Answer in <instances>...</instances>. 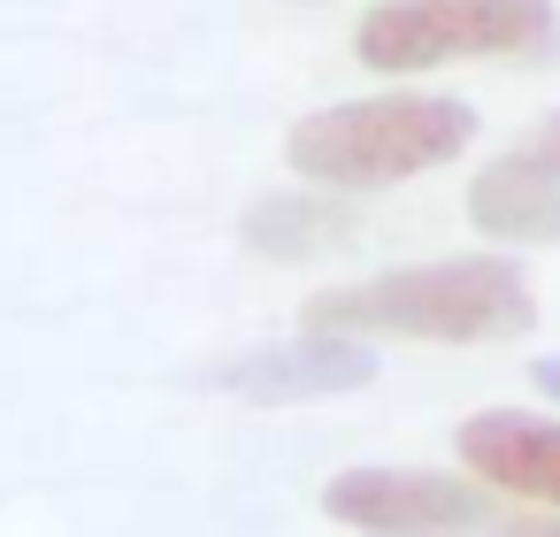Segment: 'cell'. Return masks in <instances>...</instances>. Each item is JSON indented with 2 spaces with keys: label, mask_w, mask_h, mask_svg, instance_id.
Instances as JSON below:
<instances>
[{
  "label": "cell",
  "mask_w": 560,
  "mask_h": 537,
  "mask_svg": "<svg viewBox=\"0 0 560 537\" xmlns=\"http://www.w3.org/2000/svg\"><path fill=\"white\" fill-rule=\"evenodd\" d=\"M560 47V0H376L353 24V55L376 78H422L445 62H537Z\"/></svg>",
  "instance_id": "3"
},
{
  "label": "cell",
  "mask_w": 560,
  "mask_h": 537,
  "mask_svg": "<svg viewBox=\"0 0 560 537\" xmlns=\"http://www.w3.org/2000/svg\"><path fill=\"white\" fill-rule=\"evenodd\" d=\"M468 147H476V108L460 93H369L300 116L284 131V170L338 192H384L460 162Z\"/></svg>",
  "instance_id": "2"
},
{
  "label": "cell",
  "mask_w": 560,
  "mask_h": 537,
  "mask_svg": "<svg viewBox=\"0 0 560 537\" xmlns=\"http://www.w3.org/2000/svg\"><path fill=\"white\" fill-rule=\"evenodd\" d=\"M453 460L468 476H483L499 499L545 506L560 514V422L529 415V407H476L453 430Z\"/></svg>",
  "instance_id": "7"
},
{
  "label": "cell",
  "mask_w": 560,
  "mask_h": 537,
  "mask_svg": "<svg viewBox=\"0 0 560 537\" xmlns=\"http://www.w3.org/2000/svg\"><path fill=\"white\" fill-rule=\"evenodd\" d=\"M468 223L483 238H514V246L560 238V108L537 116L506 154H491L468 177Z\"/></svg>",
  "instance_id": "6"
},
{
  "label": "cell",
  "mask_w": 560,
  "mask_h": 537,
  "mask_svg": "<svg viewBox=\"0 0 560 537\" xmlns=\"http://www.w3.org/2000/svg\"><path fill=\"white\" fill-rule=\"evenodd\" d=\"M529 392H537L545 407H560V353H545V361H529Z\"/></svg>",
  "instance_id": "9"
},
{
  "label": "cell",
  "mask_w": 560,
  "mask_h": 537,
  "mask_svg": "<svg viewBox=\"0 0 560 537\" xmlns=\"http://www.w3.org/2000/svg\"><path fill=\"white\" fill-rule=\"evenodd\" d=\"M300 323L353 338H415V346H499L537 323V292L514 254H445V261H399L330 284L307 300Z\"/></svg>",
  "instance_id": "1"
},
{
  "label": "cell",
  "mask_w": 560,
  "mask_h": 537,
  "mask_svg": "<svg viewBox=\"0 0 560 537\" xmlns=\"http://www.w3.org/2000/svg\"><path fill=\"white\" fill-rule=\"evenodd\" d=\"M200 384H208V392H231V399H254V407H307V399L369 392V384H376V353H369V338H353V330H315V323H300L292 338H269V346H246V353L215 361Z\"/></svg>",
  "instance_id": "5"
},
{
  "label": "cell",
  "mask_w": 560,
  "mask_h": 537,
  "mask_svg": "<svg viewBox=\"0 0 560 537\" xmlns=\"http://www.w3.org/2000/svg\"><path fill=\"white\" fill-rule=\"evenodd\" d=\"M238 238H246L261 261H307V254L353 238V208L338 200V185H315V177H307V192L292 185V192L254 200V208L238 215Z\"/></svg>",
  "instance_id": "8"
},
{
  "label": "cell",
  "mask_w": 560,
  "mask_h": 537,
  "mask_svg": "<svg viewBox=\"0 0 560 537\" xmlns=\"http://www.w3.org/2000/svg\"><path fill=\"white\" fill-rule=\"evenodd\" d=\"M323 514L338 529L376 537H445V529H491V483L468 468H422V460H361L323 483Z\"/></svg>",
  "instance_id": "4"
}]
</instances>
